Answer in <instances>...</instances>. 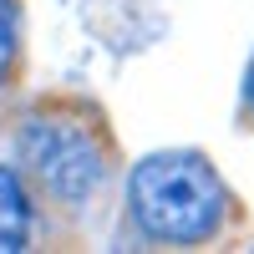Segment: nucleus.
I'll return each mask as SVG.
<instances>
[{
  "label": "nucleus",
  "instance_id": "nucleus-1",
  "mask_svg": "<svg viewBox=\"0 0 254 254\" xmlns=\"http://www.w3.org/2000/svg\"><path fill=\"white\" fill-rule=\"evenodd\" d=\"M127 203L147 239L163 244H203L224 224V183L198 153H158L132 168Z\"/></svg>",
  "mask_w": 254,
  "mask_h": 254
},
{
  "label": "nucleus",
  "instance_id": "nucleus-2",
  "mask_svg": "<svg viewBox=\"0 0 254 254\" xmlns=\"http://www.w3.org/2000/svg\"><path fill=\"white\" fill-rule=\"evenodd\" d=\"M15 153L36 173V183L66 208L87 203L102 188V178H107V147H102V137L87 122L61 117V112L26 117V127L15 137Z\"/></svg>",
  "mask_w": 254,
  "mask_h": 254
},
{
  "label": "nucleus",
  "instance_id": "nucleus-3",
  "mask_svg": "<svg viewBox=\"0 0 254 254\" xmlns=\"http://www.w3.org/2000/svg\"><path fill=\"white\" fill-rule=\"evenodd\" d=\"M31 244V198L15 168L0 163V254H15Z\"/></svg>",
  "mask_w": 254,
  "mask_h": 254
},
{
  "label": "nucleus",
  "instance_id": "nucleus-4",
  "mask_svg": "<svg viewBox=\"0 0 254 254\" xmlns=\"http://www.w3.org/2000/svg\"><path fill=\"white\" fill-rule=\"evenodd\" d=\"M20 31H15V0H0V87L10 81V71H15V41Z\"/></svg>",
  "mask_w": 254,
  "mask_h": 254
},
{
  "label": "nucleus",
  "instance_id": "nucleus-5",
  "mask_svg": "<svg viewBox=\"0 0 254 254\" xmlns=\"http://www.w3.org/2000/svg\"><path fill=\"white\" fill-rule=\"evenodd\" d=\"M244 102H249V112H254V61H249V81H244Z\"/></svg>",
  "mask_w": 254,
  "mask_h": 254
}]
</instances>
